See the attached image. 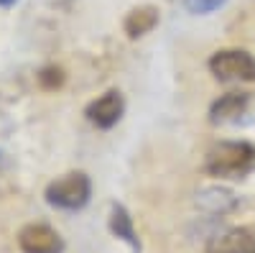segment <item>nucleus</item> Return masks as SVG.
Wrapping results in <instances>:
<instances>
[{"mask_svg": "<svg viewBox=\"0 0 255 253\" xmlns=\"http://www.w3.org/2000/svg\"><path fill=\"white\" fill-rule=\"evenodd\" d=\"M204 169L217 179H245L255 172V146L248 141H222L209 149Z\"/></svg>", "mask_w": 255, "mask_h": 253, "instance_id": "f257e3e1", "label": "nucleus"}, {"mask_svg": "<svg viewBox=\"0 0 255 253\" xmlns=\"http://www.w3.org/2000/svg\"><path fill=\"white\" fill-rule=\"evenodd\" d=\"M46 202L56 210H67V213H74V210H82L92 197V182L84 172H69L59 179H54L46 192H44Z\"/></svg>", "mask_w": 255, "mask_h": 253, "instance_id": "f03ea898", "label": "nucleus"}, {"mask_svg": "<svg viewBox=\"0 0 255 253\" xmlns=\"http://www.w3.org/2000/svg\"><path fill=\"white\" fill-rule=\"evenodd\" d=\"M209 72L220 82H255V56L245 49H222L209 59Z\"/></svg>", "mask_w": 255, "mask_h": 253, "instance_id": "7ed1b4c3", "label": "nucleus"}, {"mask_svg": "<svg viewBox=\"0 0 255 253\" xmlns=\"http://www.w3.org/2000/svg\"><path fill=\"white\" fill-rule=\"evenodd\" d=\"M123 113H125V100L118 90H108L84 108V118L100 131H110L113 125H118Z\"/></svg>", "mask_w": 255, "mask_h": 253, "instance_id": "20e7f679", "label": "nucleus"}, {"mask_svg": "<svg viewBox=\"0 0 255 253\" xmlns=\"http://www.w3.org/2000/svg\"><path fill=\"white\" fill-rule=\"evenodd\" d=\"M18 246L23 253H64V241L51 225L31 223L18 233Z\"/></svg>", "mask_w": 255, "mask_h": 253, "instance_id": "39448f33", "label": "nucleus"}, {"mask_svg": "<svg viewBox=\"0 0 255 253\" xmlns=\"http://www.w3.org/2000/svg\"><path fill=\"white\" fill-rule=\"evenodd\" d=\"M250 108V95L248 92H227L217 97L209 108V123L225 125V123H238Z\"/></svg>", "mask_w": 255, "mask_h": 253, "instance_id": "423d86ee", "label": "nucleus"}, {"mask_svg": "<svg viewBox=\"0 0 255 253\" xmlns=\"http://www.w3.org/2000/svg\"><path fill=\"white\" fill-rule=\"evenodd\" d=\"M238 205L240 202H238L235 192L227 189V187H204L202 192L197 195V207L204 210V213H209V215H215V218L235 213Z\"/></svg>", "mask_w": 255, "mask_h": 253, "instance_id": "0eeeda50", "label": "nucleus"}, {"mask_svg": "<svg viewBox=\"0 0 255 253\" xmlns=\"http://www.w3.org/2000/svg\"><path fill=\"white\" fill-rule=\"evenodd\" d=\"M207 253H255V230L253 228H232L225 236L212 241Z\"/></svg>", "mask_w": 255, "mask_h": 253, "instance_id": "6e6552de", "label": "nucleus"}, {"mask_svg": "<svg viewBox=\"0 0 255 253\" xmlns=\"http://www.w3.org/2000/svg\"><path fill=\"white\" fill-rule=\"evenodd\" d=\"M158 26V8L156 5H138L123 20V31L128 38H140L145 33H151Z\"/></svg>", "mask_w": 255, "mask_h": 253, "instance_id": "1a4fd4ad", "label": "nucleus"}, {"mask_svg": "<svg viewBox=\"0 0 255 253\" xmlns=\"http://www.w3.org/2000/svg\"><path fill=\"white\" fill-rule=\"evenodd\" d=\"M110 230L113 236L120 238L123 243H128L135 253H140V241H138V233H135V225H133V218L130 213L123 207V205H113L110 207Z\"/></svg>", "mask_w": 255, "mask_h": 253, "instance_id": "9d476101", "label": "nucleus"}, {"mask_svg": "<svg viewBox=\"0 0 255 253\" xmlns=\"http://www.w3.org/2000/svg\"><path fill=\"white\" fill-rule=\"evenodd\" d=\"M64 79H67V74H64L61 67H44L38 72V84L44 90H59L64 84Z\"/></svg>", "mask_w": 255, "mask_h": 253, "instance_id": "9b49d317", "label": "nucleus"}, {"mask_svg": "<svg viewBox=\"0 0 255 253\" xmlns=\"http://www.w3.org/2000/svg\"><path fill=\"white\" fill-rule=\"evenodd\" d=\"M181 3L189 13H194V15H209V13L220 10L227 0H181Z\"/></svg>", "mask_w": 255, "mask_h": 253, "instance_id": "f8f14e48", "label": "nucleus"}, {"mask_svg": "<svg viewBox=\"0 0 255 253\" xmlns=\"http://www.w3.org/2000/svg\"><path fill=\"white\" fill-rule=\"evenodd\" d=\"M18 0H0V8H13Z\"/></svg>", "mask_w": 255, "mask_h": 253, "instance_id": "ddd939ff", "label": "nucleus"}, {"mask_svg": "<svg viewBox=\"0 0 255 253\" xmlns=\"http://www.w3.org/2000/svg\"><path fill=\"white\" fill-rule=\"evenodd\" d=\"M51 5H67V3H72V0H49Z\"/></svg>", "mask_w": 255, "mask_h": 253, "instance_id": "4468645a", "label": "nucleus"}, {"mask_svg": "<svg viewBox=\"0 0 255 253\" xmlns=\"http://www.w3.org/2000/svg\"><path fill=\"white\" fill-rule=\"evenodd\" d=\"M0 166H3V151H0Z\"/></svg>", "mask_w": 255, "mask_h": 253, "instance_id": "2eb2a0df", "label": "nucleus"}]
</instances>
